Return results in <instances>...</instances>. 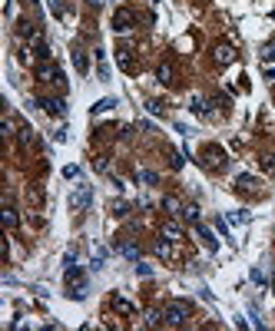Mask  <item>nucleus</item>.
<instances>
[{
  "label": "nucleus",
  "instance_id": "nucleus-19",
  "mask_svg": "<svg viewBox=\"0 0 275 331\" xmlns=\"http://www.w3.org/2000/svg\"><path fill=\"white\" fill-rule=\"evenodd\" d=\"M119 252H123L126 259H140V249H136L133 242H119Z\"/></svg>",
  "mask_w": 275,
  "mask_h": 331
},
{
  "label": "nucleus",
  "instance_id": "nucleus-8",
  "mask_svg": "<svg viewBox=\"0 0 275 331\" xmlns=\"http://www.w3.org/2000/svg\"><path fill=\"white\" fill-rule=\"evenodd\" d=\"M40 106H43V113H50V116H63V113H66V106H63V100H53V96H47V100H40Z\"/></svg>",
  "mask_w": 275,
  "mask_h": 331
},
{
  "label": "nucleus",
  "instance_id": "nucleus-6",
  "mask_svg": "<svg viewBox=\"0 0 275 331\" xmlns=\"http://www.w3.org/2000/svg\"><path fill=\"white\" fill-rule=\"evenodd\" d=\"M113 30H116V33L133 30V14H129V10H116V17H113Z\"/></svg>",
  "mask_w": 275,
  "mask_h": 331
},
{
  "label": "nucleus",
  "instance_id": "nucleus-1",
  "mask_svg": "<svg viewBox=\"0 0 275 331\" xmlns=\"http://www.w3.org/2000/svg\"><path fill=\"white\" fill-rule=\"evenodd\" d=\"M189 315H192V305H189V301H169V305L163 308V321L169 324V328H179V324H186Z\"/></svg>",
  "mask_w": 275,
  "mask_h": 331
},
{
  "label": "nucleus",
  "instance_id": "nucleus-21",
  "mask_svg": "<svg viewBox=\"0 0 275 331\" xmlns=\"http://www.w3.org/2000/svg\"><path fill=\"white\" fill-rule=\"evenodd\" d=\"M113 106H116V100H100L93 110H96V113H106V110H113Z\"/></svg>",
  "mask_w": 275,
  "mask_h": 331
},
{
  "label": "nucleus",
  "instance_id": "nucleus-22",
  "mask_svg": "<svg viewBox=\"0 0 275 331\" xmlns=\"http://www.w3.org/2000/svg\"><path fill=\"white\" fill-rule=\"evenodd\" d=\"M140 179H143V182H150V186H156V173H150V169H143Z\"/></svg>",
  "mask_w": 275,
  "mask_h": 331
},
{
  "label": "nucleus",
  "instance_id": "nucleus-4",
  "mask_svg": "<svg viewBox=\"0 0 275 331\" xmlns=\"http://www.w3.org/2000/svg\"><path fill=\"white\" fill-rule=\"evenodd\" d=\"M83 285H87V275H83V272H80V268H66V288H70V295L73 298H80V295H83Z\"/></svg>",
  "mask_w": 275,
  "mask_h": 331
},
{
  "label": "nucleus",
  "instance_id": "nucleus-17",
  "mask_svg": "<svg viewBox=\"0 0 275 331\" xmlns=\"http://www.w3.org/2000/svg\"><path fill=\"white\" fill-rule=\"evenodd\" d=\"M17 222H20V219H17V209H10V205H7V209H4V225L14 232V229H17Z\"/></svg>",
  "mask_w": 275,
  "mask_h": 331
},
{
  "label": "nucleus",
  "instance_id": "nucleus-12",
  "mask_svg": "<svg viewBox=\"0 0 275 331\" xmlns=\"http://www.w3.org/2000/svg\"><path fill=\"white\" fill-rule=\"evenodd\" d=\"M156 255L159 259H173V242L169 238H156Z\"/></svg>",
  "mask_w": 275,
  "mask_h": 331
},
{
  "label": "nucleus",
  "instance_id": "nucleus-3",
  "mask_svg": "<svg viewBox=\"0 0 275 331\" xmlns=\"http://www.w3.org/2000/svg\"><path fill=\"white\" fill-rule=\"evenodd\" d=\"M37 79H40V83H56V87H63V73L56 70L50 60H43V63L37 66Z\"/></svg>",
  "mask_w": 275,
  "mask_h": 331
},
{
  "label": "nucleus",
  "instance_id": "nucleus-7",
  "mask_svg": "<svg viewBox=\"0 0 275 331\" xmlns=\"http://www.w3.org/2000/svg\"><path fill=\"white\" fill-rule=\"evenodd\" d=\"M90 199H93V192H90V186H80V189L73 192L70 205H73V209H87V205H90Z\"/></svg>",
  "mask_w": 275,
  "mask_h": 331
},
{
  "label": "nucleus",
  "instance_id": "nucleus-25",
  "mask_svg": "<svg viewBox=\"0 0 275 331\" xmlns=\"http://www.w3.org/2000/svg\"><path fill=\"white\" fill-rule=\"evenodd\" d=\"M50 7H53L56 17H63V4H60V0H50Z\"/></svg>",
  "mask_w": 275,
  "mask_h": 331
},
{
  "label": "nucleus",
  "instance_id": "nucleus-24",
  "mask_svg": "<svg viewBox=\"0 0 275 331\" xmlns=\"http://www.w3.org/2000/svg\"><path fill=\"white\" fill-rule=\"evenodd\" d=\"M262 56H265V60H275V43H268V47L262 50Z\"/></svg>",
  "mask_w": 275,
  "mask_h": 331
},
{
  "label": "nucleus",
  "instance_id": "nucleus-9",
  "mask_svg": "<svg viewBox=\"0 0 275 331\" xmlns=\"http://www.w3.org/2000/svg\"><path fill=\"white\" fill-rule=\"evenodd\" d=\"M159 235H163V238H169V242H182V229L176 225V222H166L163 229H159Z\"/></svg>",
  "mask_w": 275,
  "mask_h": 331
},
{
  "label": "nucleus",
  "instance_id": "nucleus-2",
  "mask_svg": "<svg viewBox=\"0 0 275 331\" xmlns=\"http://www.w3.org/2000/svg\"><path fill=\"white\" fill-rule=\"evenodd\" d=\"M202 166L205 169H226V152L219 146H205L202 149Z\"/></svg>",
  "mask_w": 275,
  "mask_h": 331
},
{
  "label": "nucleus",
  "instance_id": "nucleus-5",
  "mask_svg": "<svg viewBox=\"0 0 275 331\" xmlns=\"http://www.w3.org/2000/svg\"><path fill=\"white\" fill-rule=\"evenodd\" d=\"M213 60H216V66H229L236 60V50L229 47V43H219V47L213 50Z\"/></svg>",
  "mask_w": 275,
  "mask_h": 331
},
{
  "label": "nucleus",
  "instance_id": "nucleus-15",
  "mask_svg": "<svg viewBox=\"0 0 275 331\" xmlns=\"http://www.w3.org/2000/svg\"><path fill=\"white\" fill-rule=\"evenodd\" d=\"M163 209H169V212H173V215H182V209H186V205H182V202H179V199H173V196H166V199H163Z\"/></svg>",
  "mask_w": 275,
  "mask_h": 331
},
{
  "label": "nucleus",
  "instance_id": "nucleus-13",
  "mask_svg": "<svg viewBox=\"0 0 275 331\" xmlns=\"http://www.w3.org/2000/svg\"><path fill=\"white\" fill-rule=\"evenodd\" d=\"M116 63L123 66L126 73H133V56H129V50H126V47H123V50H116Z\"/></svg>",
  "mask_w": 275,
  "mask_h": 331
},
{
  "label": "nucleus",
  "instance_id": "nucleus-16",
  "mask_svg": "<svg viewBox=\"0 0 275 331\" xmlns=\"http://www.w3.org/2000/svg\"><path fill=\"white\" fill-rule=\"evenodd\" d=\"M73 63H77L80 73H87V70H90V60H87V53H83V50H73Z\"/></svg>",
  "mask_w": 275,
  "mask_h": 331
},
{
  "label": "nucleus",
  "instance_id": "nucleus-28",
  "mask_svg": "<svg viewBox=\"0 0 275 331\" xmlns=\"http://www.w3.org/2000/svg\"><path fill=\"white\" fill-rule=\"evenodd\" d=\"M24 4H30V7H33V4H37V0H24Z\"/></svg>",
  "mask_w": 275,
  "mask_h": 331
},
{
  "label": "nucleus",
  "instance_id": "nucleus-10",
  "mask_svg": "<svg viewBox=\"0 0 275 331\" xmlns=\"http://www.w3.org/2000/svg\"><path fill=\"white\" fill-rule=\"evenodd\" d=\"M196 235L202 238V245H205V249H213V252H216V249H219V242H216V238H213V232L205 229L202 222H196Z\"/></svg>",
  "mask_w": 275,
  "mask_h": 331
},
{
  "label": "nucleus",
  "instance_id": "nucleus-20",
  "mask_svg": "<svg viewBox=\"0 0 275 331\" xmlns=\"http://www.w3.org/2000/svg\"><path fill=\"white\" fill-rule=\"evenodd\" d=\"M113 305H116V311H123V315H136V308L129 305V301H123V298H113Z\"/></svg>",
  "mask_w": 275,
  "mask_h": 331
},
{
  "label": "nucleus",
  "instance_id": "nucleus-14",
  "mask_svg": "<svg viewBox=\"0 0 275 331\" xmlns=\"http://www.w3.org/2000/svg\"><path fill=\"white\" fill-rule=\"evenodd\" d=\"M236 186H239V189H242V192H245V189L252 192V189H255V186H259V179H255V176H245V173H242V176H239V179H236Z\"/></svg>",
  "mask_w": 275,
  "mask_h": 331
},
{
  "label": "nucleus",
  "instance_id": "nucleus-26",
  "mask_svg": "<svg viewBox=\"0 0 275 331\" xmlns=\"http://www.w3.org/2000/svg\"><path fill=\"white\" fill-rule=\"evenodd\" d=\"M262 166H265V169H275V156H262Z\"/></svg>",
  "mask_w": 275,
  "mask_h": 331
},
{
  "label": "nucleus",
  "instance_id": "nucleus-27",
  "mask_svg": "<svg viewBox=\"0 0 275 331\" xmlns=\"http://www.w3.org/2000/svg\"><path fill=\"white\" fill-rule=\"evenodd\" d=\"M90 7H93V10H100V7H103V0H90Z\"/></svg>",
  "mask_w": 275,
  "mask_h": 331
},
{
  "label": "nucleus",
  "instance_id": "nucleus-23",
  "mask_svg": "<svg viewBox=\"0 0 275 331\" xmlns=\"http://www.w3.org/2000/svg\"><path fill=\"white\" fill-rule=\"evenodd\" d=\"M192 113H199V116H205V103L199 100V96H196V100H192Z\"/></svg>",
  "mask_w": 275,
  "mask_h": 331
},
{
  "label": "nucleus",
  "instance_id": "nucleus-11",
  "mask_svg": "<svg viewBox=\"0 0 275 331\" xmlns=\"http://www.w3.org/2000/svg\"><path fill=\"white\" fill-rule=\"evenodd\" d=\"M17 133H20V146H24V149L37 142V133H33V126H20Z\"/></svg>",
  "mask_w": 275,
  "mask_h": 331
},
{
  "label": "nucleus",
  "instance_id": "nucleus-18",
  "mask_svg": "<svg viewBox=\"0 0 275 331\" xmlns=\"http://www.w3.org/2000/svg\"><path fill=\"white\" fill-rule=\"evenodd\" d=\"M156 76H159V83H173V66H169V63H159Z\"/></svg>",
  "mask_w": 275,
  "mask_h": 331
}]
</instances>
